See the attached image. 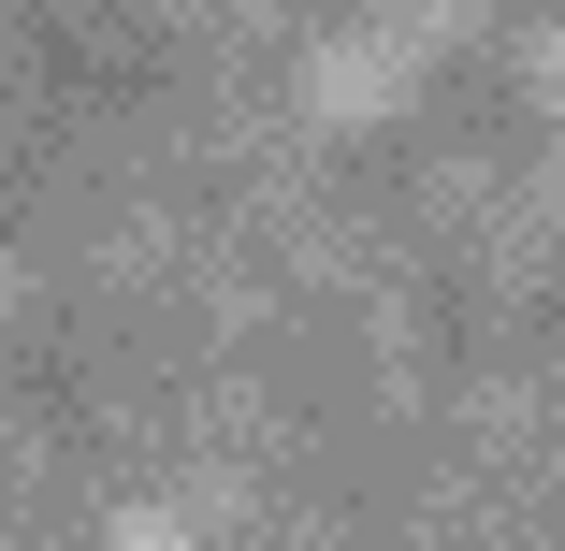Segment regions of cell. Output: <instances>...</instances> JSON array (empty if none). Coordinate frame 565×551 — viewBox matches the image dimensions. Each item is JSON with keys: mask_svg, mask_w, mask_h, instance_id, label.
Returning a JSON list of instances; mask_svg holds the SVG:
<instances>
[{"mask_svg": "<svg viewBox=\"0 0 565 551\" xmlns=\"http://www.w3.org/2000/svg\"><path fill=\"white\" fill-rule=\"evenodd\" d=\"M406 73H420V44H406L392 15L319 30V44H305V131H377L392 102H406Z\"/></svg>", "mask_w": 565, "mask_h": 551, "instance_id": "1", "label": "cell"}, {"mask_svg": "<svg viewBox=\"0 0 565 551\" xmlns=\"http://www.w3.org/2000/svg\"><path fill=\"white\" fill-rule=\"evenodd\" d=\"M522 87H536L551 117H565V30H536V44H522Z\"/></svg>", "mask_w": 565, "mask_h": 551, "instance_id": "2", "label": "cell"}, {"mask_svg": "<svg viewBox=\"0 0 565 551\" xmlns=\"http://www.w3.org/2000/svg\"><path fill=\"white\" fill-rule=\"evenodd\" d=\"M15 305H30V262H15V247H0V319H15Z\"/></svg>", "mask_w": 565, "mask_h": 551, "instance_id": "3", "label": "cell"}]
</instances>
